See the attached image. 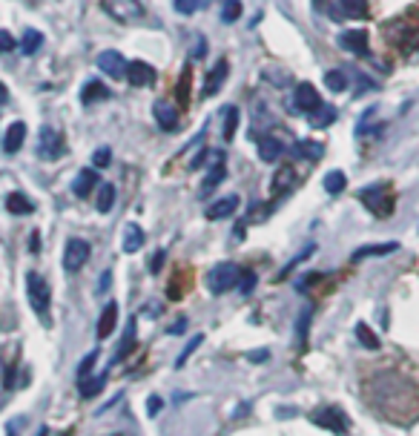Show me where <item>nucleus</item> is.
Instances as JSON below:
<instances>
[{
  "label": "nucleus",
  "instance_id": "f257e3e1",
  "mask_svg": "<svg viewBox=\"0 0 419 436\" xmlns=\"http://www.w3.org/2000/svg\"><path fill=\"white\" fill-rule=\"evenodd\" d=\"M359 201H362L376 218H388V216H394V209H396L394 190H391L388 184H374V187L359 190Z\"/></svg>",
  "mask_w": 419,
  "mask_h": 436
},
{
  "label": "nucleus",
  "instance_id": "f03ea898",
  "mask_svg": "<svg viewBox=\"0 0 419 436\" xmlns=\"http://www.w3.org/2000/svg\"><path fill=\"white\" fill-rule=\"evenodd\" d=\"M101 9L112 21L126 23V26L141 23L144 18H147V9H144L141 0H101Z\"/></svg>",
  "mask_w": 419,
  "mask_h": 436
},
{
  "label": "nucleus",
  "instance_id": "7ed1b4c3",
  "mask_svg": "<svg viewBox=\"0 0 419 436\" xmlns=\"http://www.w3.org/2000/svg\"><path fill=\"white\" fill-rule=\"evenodd\" d=\"M26 296H29V304H32V310H35L41 316V321L46 325V310H49V304H52V293H49V284L43 282V276H38L35 270L26 273Z\"/></svg>",
  "mask_w": 419,
  "mask_h": 436
},
{
  "label": "nucleus",
  "instance_id": "20e7f679",
  "mask_svg": "<svg viewBox=\"0 0 419 436\" xmlns=\"http://www.w3.org/2000/svg\"><path fill=\"white\" fill-rule=\"evenodd\" d=\"M238 276H241V270H238L236 264H230V262L216 264L213 270L207 273V287H210V293H213V296H224L227 290L238 287Z\"/></svg>",
  "mask_w": 419,
  "mask_h": 436
},
{
  "label": "nucleus",
  "instance_id": "39448f33",
  "mask_svg": "<svg viewBox=\"0 0 419 436\" xmlns=\"http://www.w3.org/2000/svg\"><path fill=\"white\" fill-rule=\"evenodd\" d=\"M310 422L319 425V428H325V431H333V433H348L350 431V416L342 411V408H336V405H321L310 413Z\"/></svg>",
  "mask_w": 419,
  "mask_h": 436
},
{
  "label": "nucleus",
  "instance_id": "423d86ee",
  "mask_svg": "<svg viewBox=\"0 0 419 436\" xmlns=\"http://www.w3.org/2000/svg\"><path fill=\"white\" fill-rule=\"evenodd\" d=\"M38 155L43 161H55L63 155V138L55 126H43L41 129V144H38Z\"/></svg>",
  "mask_w": 419,
  "mask_h": 436
},
{
  "label": "nucleus",
  "instance_id": "0eeeda50",
  "mask_svg": "<svg viewBox=\"0 0 419 436\" xmlns=\"http://www.w3.org/2000/svg\"><path fill=\"white\" fill-rule=\"evenodd\" d=\"M87 258H89V241L69 238L67 250H63V267H67L69 273H75V270H80L87 264Z\"/></svg>",
  "mask_w": 419,
  "mask_h": 436
},
{
  "label": "nucleus",
  "instance_id": "6e6552de",
  "mask_svg": "<svg viewBox=\"0 0 419 436\" xmlns=\"http://www.w3.org/2000/svg\"><path fill=\"white\" fill-rule=\"evenodd\" d=\"M126 67L130 63H126V58L118 49H106L98 55V69L106 72L109 78H126Z\"/></svg>",
  "mask_w": 419,
  "mask_h": 436
},
{
  "label": "nucleus",
  "instance_id": "1a4fd4ad",
  "mask_svg": "<svg viewBox=\"0 0 419 436\" xmlns=\"http://www.w3.org/2000/svg\"><path fill=\"white\" fill-rule=\"evenodd\" d=\"M126 80H130L133 87H152L155 84V69L150 67L147 60H133L130 67H126Z\"/></svg>",
  "mask_w": 419,
  "mask_h": 436
},
{
  "label": "nucleus",
  "instance_id": "9d476101",
  "mask_svg": "<svg viewBox=\"0 0 419 436\" xmlns=\"http://www.w3.org/2000/svg\"><path fill=\"white\" fill-rule=\"evenodd\" d=\"M152 115H155L158 126L167 129V133H175V129H179V109H175V104H170V101H155V104H152Z\"/></svg>",
  "mask_w": 419,
  "mask_h": 436
},
{
  "label": "nucleus",
  "instance_id": "9b49d317",
  "mask_svg": "<svg viewBox=\"0 0 419 436\" xmlns=\"http://www.w3.org/2000/svg\"><path fill=\"white\" fill-rule=\"evenodd\" d=\"M238 204H241V198L236 196H224V198H218V201H213L207 209H204V216L210 218V221H221V218H230L236 209H238Z\"/></svg>",
  "mask_w": 419,
  "mask_h": 436
},
{
  "label": "nucleus",
  "instance_id": "f8f14e48",
  "mask_svg": "<svg viewBox=\"0 0 419 436\" xmlns=\"http://www.w3.org/2000/svg\"><path fill=\"white\" fill-rule=\"evenodd\" d=\"M207 158H210V175H207L204 184H201V196H207L210 190H216V187L224 181V175H227V170H224V155H221V152H210Z\"/></svg>",
  "mask_w": 419,
  "mask_h": 436
},
{
  "label": "nucleus",
  "instance_id": "ddd939ff",
  "mask_svg": "<svg viewBox=\"0 0 419 436\" xmlns=\"http://www.w3.org/2000/svg\"><path fill=\"white\" fill-rule=\"evenodd\" d=\"M321 104V98H319V92H316V87L313 84H302L296 87V112H304V115H310V112L316 109Z\"/></svg>",
  "mask_w": 419,
  "mask_h": 436
},
{
  "label": "nucleus",
  "instance_id": "4468645a",
  "mask_svg": "<svg viewBox=\"0 0 419 436\" xmlns=\"http://www.w3.org/2000/svg\"><path fill=\"white\" fill-rule=\"evenodd\" d=\"M339 46L342 49H348V52H353V55H359V58H365L367 55V32H362V29H350V32H345V35L339 38Z\"/></svg>",
  "mask_w": 419,
  "mask_h": 436
},
{
  "label": "nucleus",
  "instance_id": "2eb2a0df",
  "mask_svg": "<svg viewBox=\"0 0 419 436\" xmlns=\"http://www.w3.org/2000/svg\"><path fill=\"white\" fill-rule=\"evenodd\" d=\"M227 72H230V63L227 60H218L216 67H213V72L207 75V84H204V98H213V95H218L221 92V87H224V80H227Z\"/></svg>",
  "mask_w": 419,
  "mask_h": 436
},
{
  "label": "nucleus",
  "instance_id": "dca6fc26",
  "mask_svg": "<svg viewBox=\"0 0 419 436\" xmlns=\"http://www.w3.org/2000/svg\"><path fill=\"white\" fill-rule=\"evenodd\" d=\"M23 141H26V124H23V121L9 124V129L3 133V152H6V155H14V152L23 147Z\"/></svg>",
  "mask_w": 419,
  "mask_h": 436
},
{
  "label": "nucleus",
  "instance_id": "f3484780",
  "mask_svg": "<svg viewBox=\"0 0 419 436\" xmlns=\"http://www.w3.org/2000/svg\"><path fill=\"white\" fill-rule=\"evenodd\" d=\"M284 155V144L273 135H259V158L264 164H276V161Z\"/></svg>",
  "mask_w": 419,
  "mask_h": 436
},
{
  "label": "nucleus",
  "instance_id": "a211bd4d",
  "mask_svg": "<svg viewBox=\"0 0 419 436\" xmlns=\"http://www.w3.org/2000/svg\"><path fill=\"white\" fill-rule=\"evenodd\" d=\"M336 106L333 104H319L310 115H308V124L313 126V129H328V126H333V121H336Z\"/></svg>",
  "mask_w": 419,
  "mask_h": 436
},
{
  "label": "nucleus",
  "instance_id": "6ab92c4d",
  "mask_svg": "<svg viewBox=\"0 0 419 436\" xmlns=\"http://www.w3.org/2000/svg\"><path fill=\"white\" fill-rule=\"evenodd\" d=\"M299 184V172L293 167H282L276 172V179H273V196H284Z\"/></svg>",
  "mask_w": 419,
  "mask_h": 436
},
{
  "label": "nucleus",
  "instance_id": "aec40b11",
  "mask_svg": "<svg viewBox=\"0 0 419 436\" xmlns=\"http://www.w3.org/2000/svg\"><path fill=\"white\" fill-rule=\"evenodd\" d=\"M115 325H118V301H109L98 319V339H109Z\"/></svg>",
  "mask_w": 419,
  "mask_h": 436
},
{
  "label": "nucleus",
  "instance_id": "412c9836",
  "mask_svg": "<svg viewBox=\"0 0 419 436\" xmlns=\"http://www.w3.org/2000/svg\"><path fill=\"white\" fill-rule=\"evenodd\" d=\"M95 181H98V172H95V170H80L75 175V181H72V192L78 198H87L89 192L95 190Z\"/></svg>",
  "mask_w": 419,
  "mask_h": 436
},
{
  "label": "nucleus",
  "instance_id": "4be33fe9",
  "mask_svg": "<svg viewBox=\"0 0 419 436\" xmlns=\"http://www.w3.org/2000/svg\"><path fill=\"white\" fill-rule=\"evenodd\" d=\"M133 347H135V319L126 321V328H124V339H121V345H118V350H115V359H112V365L124 362V359L133 353Z\"/></svg>",
  "mask_w": 419,
  "mask_h": 436
},
{
  "label": "nucleus",
  "instance_id": "5701e85b",
  "mask_svg": "<svg viewBox=\"0 0 419 436\" xmlns=\"http://www.w3.org/2000/svg\"><path fill=\"white\" fill-rule=\"evenodd\" d=\"M104 98H109V89L101 84V80H89V84L80 89V104H87V106L98 104V101H104Z\"/></svg>",
  "mask_w": 419,
  "mask_h": 436
},
{
  "label": "nucleus",
  "instance_id": "b1692460",
  "mask_svg": "<svg viewBox=\"0 0 419 436\" xmlns=\"http://www.w3.org/2000/svg\"><path fill=\"white\" fill-rule=\"evenodd\" d=\"M144 230L138 227V224H126L124 227V253H138L144 247Z\"/></svg>",
  "mask_w": 419,
  "mask_h": 436
},
{
  "label": "nucleus",
  "instance_id": "393cba45",
  "mask_svg": "<svg viewBox=\"0 0 419 436\" xmlns=\"http://www.w3.org/2000/svg\"><path fill=\"white\" fill-rule=\"evenodd\" d=\"M104 385H106V376H95V374H89L87 379H80V382H78V391H80V396H84V399H95V396L104 391Z\"/></svg>",
  "mask_w": 419,
  "mask_h": 436
},
{
  "label": "nucleus",
  "instance_id": "a878e982",
  "mask_svg": "<svg viewBox=\"0 0 419 436\" xmlns=\"http://www.w3.org/2000/svg\"><path fill=\"white\" fill-rule=\"evenodd\" d=\"M399 244L396 241H388V244H367V247H359L353 253V262H362V258H370V255H388V253H396Z\"/></svg>",
  "mask_w": 419,
  "mask_h": 436
},
{
  "label": "nucleus",
  "instance_id": "bb28decb",
  "mask_svg": "<svg viewBox=\"0 0 419 436\" xmlns=\"http://www.w3.org/2000/svg\"><path fill=\"white\" fill-rule=\"evenodd\" d=\"M6 209L12 216H26V213L35 209V204H32L23 192H12V196H6Z\"/></svg>",
  "mask_w": 419,
  "mask_h": 436
},
{
  "label": "nucleus",
  "instance_id": "cd10ccee",
  "mask_svg": "<svg viewBox=\"0 0 419 436\" xmlns=\"http://www.w3.org/2000/svg\"><path fill=\"white\" fill-rule=\"evenodd\" d=\"M296 155H299V158L319 161L321 155H325V144H319V141H299V144H296Z\"/></svg>",
  "mask_w": 419,
  "mask_h": 436
},
{
  "label": "nucleus",
  "instance_id": "c85d7f7f",
  "mask_svg": "<svg viewBox=\"0 0 419 436\" xmlns=\"http://www.w3.org/2000/svg\"><path fill=\"white\" fill-rule=\"evenodd\" d=\"M345 187H348L345 172H339V170L325 172V192H328V196H339V192H342Z\"/></svg>",
  "mask_w": 419,
  "mask_h": 436
},
{
  "label": "nucleus",
  "instance_id": "c756f323",
  "mask_svg": "<svg viewBox=\"0 0 419 436\" xmlns=\"http://www.w3.org/2000/svg\"><path fill=\"white\" fill-rule=\"evenodd\" d=\"M112 204H115V187H112V184H101L98 187V196H95V207H98V213H109Z\"/></svg>",
  "mask_w": 419,
  "mask_h": 436
},
{
  "label": "nucleus",
  "instance_id": "7c9ffc66",
  "mask_svg": "<svg viewBox=\"0 0 419 436\" xmlns=\"http://www.w3.org/2000/svg\"><path fill=\"white\" fill-rule=\"evenodd\" d=\"M41 46H43V35H41V32H38V29H26V32H23V41H21L23 55H35Z\"/></svg>",
  "mask_w": 419,
  "mask_h": 436
},
{
  "label": "nucleus",
  "instance_id": "2f4dec72",
  "mask_svg": "<svg viewBox=\"0 0 419 436\" xmlns=\"http://www.w3.org/2000/svg\"><path fill=\"white\" fill-rule=\"evenodd\" d=\"M348 75L345 72H339V69H330V72H325V87L330 89V92H345L348 89Z\"/></svg>",
  "mask_w": 419,
  "mask_h": 436
},
{
  "label": "nucleus",
  "instance_id": "473e14b6",
  "mask_svg": "<svg viewBox=\"0 0 419 436\" xmlns=\"http://www.w3.org/2000/svg\"><path fill=\"white\" fill-rule=\"evenodd\" d=\"M339 3L348 18H367V0H339Z\"/></svg>",
  "mask_w": 419,
  "mask_h": 436
},
{
  "label": "nucleus",
  "instance_id": "72a5a7b5",
  "mask_svg": "<svg viewBox=\"0 0 419 436\" xmlns=\"http://www.w3.org/2000/svg\"><path fill=\"white\" fill-rule=\"evenodd\" d=\"M356 339H359V342H362L365 347H370V350H376V347H379V336H376L374 330H370V328L365 325V321H359V325H356Z\"/></svg>",
  "mask_w": 419,
  "mask_h": 436
},
{
  "label": "nucleus",
  "instance_id": "f704fd0d",
  "mask_svg": "<svg viewBox=\"0 0 419 436\" xmlns=\"http://www.w3.org/2000/svg\"><path fill=\"white\" fill-rule=\"evenodd\" d=\"M313 6H316L321 14H328L330 21H336V23H339V21L345 18V12H339V9H336V6L330 3V0H313Z\"/></svg>",
  "mask_w": 419,
  "mask_h": 436
},
{
  "label": "nucleus",
  "instance_id": "c9c22d12",
  "mask_svg": "<svg viewBox=\"0 0 419 436\" xmlns=\"http://www.w3.org/2000/svg\"><path fill=\"white\" fill-rule=\"evenodd\" d=\"M98 356H101V353H98V350H92V353H87V356H84V362H80V365H78V382H80V379H87V376L92 374V367H95V362H98Z\"/></svg>",
  "mask_w": 419,
  "mask_h": 436
},
{
  "label": "nucleus",
  "instance_id": "e433bc0d",
  "mask_svg": "<svg viewBox=\"0 0 419 436\" xmlns=\"http://www.w3.org/2000/svg\"><path fill=\"white\" fill-rule=\"evenodd\" d=\"M241 18V3L238 0H227L224 3V9H221V21L224 23H233V21H238Z\"/></svg>",
  "mask_w": 419,
  "mask_h": 436
},
{
  "label": "nucleus",
  "instance_id": "4c0bfd02",
  "mask_svg": "<svg viewBox=\"0 0 419 436\" xmlns=\"http://www.w3.org/2000/svg\"><path fill=\"white\" fill-rule=\"evenodd\" d=\"M256 282H259V279H256V273H253V270H241V276H238V290L247 296V293H253Z\"/></svg>",
  "mask_w": 419,
  "mask_h": 436
},
{
  "label": "nucleus",
  "instance_id": "58836bf2",
  "mask_svg": "<svg viewBox=\"0 0 419 436\" xmlns=\"http://www.w3.org/2000/svg\"><path fill=\"white\" fill-rule=\"evenodd\" d=\"M236 126H238V109L230 106V109H227V124H224V141H233Z\"/></svg>",
  "mask_w": 419,
  "mask_h": 436
},
{
  "label": "nucleus",
  "instance_id": "ea45409f",
  "mask_svg": "<svg viewBox=\"0 0 419 436\" xmlns=\"http://www.w3.org/2000/svg\"><path fill=\"white\" fill-rule=\"evenodd\" d=\"M201 342H204V336H192V339H190V345H187V347L181 350V356L175 359V367H184V362H187V359L192 356V350H196V347H199Z\"/></svg>",
  "mask_w": 419,
  "mask_h": 436
},
{
  "label": "nucleus",
  "instance_id": "a19ab883",
  "mask_svg": "<svg viewBox=\"0 0 419 436\" xmlns=\"http://www.w3.org/2000/svg\"><path fill=\"white\" fill-rule=\"evenodd\" d=\"M172 6L179 14H196L199 6H201V0H172Z\"/></svg>",
  "mask_w": 419,
  "mask_h": 436
},
{
  "label": "nucleus",
  "instance_id": "79ce46f5",
  "mask_svg": "<svg viewBox=\"0 0 419 436\" xmlns=\"http://www.w3.org/2000/svg\"><path fill=\"white\" fill-rule=\"evenodd\" d=\"M310 308H304V313L299 316V345L308 342V328H310Z\"/></svg>",
  "mask_w": 419,
  "mask_h": 436
},
{
  "label": "nucleus",
  "instance_id": "37998d69",
  "mask_svg": "<svg viewBox=\"0 0 419 436\" xmlns=\"http://www.w3.org/2000/svg\"><path fill=\"white\" fill-rule=\"evenodd\" d=\"M112 161V152H109V147H101V150H95V155H92V164H95V170H104L106 164Z\"/></svg>",
  "mask_w": 419,
  "mask_h": 436
},
{
  "label": "nucleus",
  "instance_id": "c03bdc74",
  "mask_svg": "<svg viewBox=\"0 0 419 436\" xmlns=\"http://www.w3.org/2000/svg\"><path fill=\"white\" fill-rule=\"evenodd\" d=\"M187 98H190V69H184L181 80H179V101L187 104Z\"/></svg>",
  "mask_w": 419,
  "mask_h": 436
},
{
  "label": "nucleus",
  "instance_id": "a18cd8bd",
  "mask_svg": "<svg viewBox=\"0 0 419 436\" xmlns=\"http://www.w3.org/2000/svg\"><path fill=\"white\" fill-rule=\"evenodd\" d=\"M164 258H167V253H164V250H158V253L150 258V273H161V264H164Z\"/></svg>",
  "mask_w": 419,
  "mask_h": 436
},
{
  "label": "nucleus",
  "instance_id": "49530a36",
  "mask_svg": "<svg viewBox=\"0 0 419 436\" xmlns=\"http://www.w3.org/2000/svg\"><path fill=\"white\" fill-rule=\"evenodd\" d=\"M14 49V38L9 32H0V52H12Z\"/></svg>",
  "mask_w": 419,
  "mask_h": 436
},
{
  "label": "nucleus",
  "instance_id": "de8ad7c7",
  "mask_svg": "<svg viewBox=\"0 0 419 436\" xmlns=\"http://www.w3.org/2000/svg\"><path fill=\"white\" fill-rule=\"evenodd\" d=\"M187 330V319H179V321H175V325L170 328V336H181Z\"/></svg>",
  "mask_w": 419,
  "mask_h": 436
},
{
  "label": "nucleus",
  "instance_id": "09e8293b",
  "mask_svg": "<svg viewBox=\"0 0 419 436\" xmlns=\"http://www.w3.org/2000/svg\"><path fill=\"white\" fill-rule=\"evenodd\" d=\"M109 282H112V273H104L101 282H98V290H101V293H106V290H109Z\"/></svg>",
  "mask_w": 419,
  "mask_h": 436
},
{
  "label": "nucleus",
  "instance_id": "8fccbe9b",
  "mask_svg": "<svg viewBox=\"0 0 419 436\" xmlns=\"http://www.w3.org/2000/svg\"><path fill=\"white\" fill-rule=\"evenodd\" d=\"M147 408H150V413L155 416V413L161 411V399H158V396H150V405H147Z\"/></svg>",
  "mask_w": 419,
  "mask_h": 436
},
{
  "label": "nucleus",
  "instance_id": "3c124183",
  "mask_svg": "<svg viewBox=\"0 0 419 436\" xmlns=\"http://www.w3.org/2000/svg\"><path fill=\"white\" fill-rule=\"evenodd\" d=\"M267 359V350H253L250 353V362H264Z\"/></svg>",
  "mask_w": 419,
  "mask_h": 436
},
{
  "label": "nucleus",
  "instance_id": "603ef678",
  "mask_svg": "<svg viewBox=\"0 0 419 436\" xmlns=\"http://www.w3.org/2000/svg\"><path fill=\"white\" fill-rule=\"evenodd\" d=\"M9 101V89L3 87V84H0V104H6Z\"/></svg>",
  "mask_w": 419,
  "mask_h": 436
},
{
  "label": "nucleus",
  "instance_id": "864d4df0",
  "mask_svg": "<svg viewBox=\"0 0 419 436\" xmlns=\"http://www.w3.org/2000/svg\"><path fill=\"white\" fill-rule=\"evenodd\" d=\"M38 247H41L38 244V233H32V253H38Z\"/></svg>",
  "mask_w": 419,
  "mask_h": 436
},
{
  "label": "nucleus",
  "instance_id": "5fc2aeb1",
  "mask_svg": "<svg viewBox=\"0 0 419 436\" xmlns=\"http://www.w3.org/2000/svg\"><path fill=\"white\" fill-rule=\"evenodd\" d=\"M38 436H46V431H38Z\"/></svg>",
  "mask_w": 419,
  "mask_h": 436
},
{
  "label": "nucleus",
  "instance_id": "6e6d98bb",
  "mask_svg": "<svg viewBox=\"0 0 419 436\" xmlns=\"http://www.w3.org/2000/svg\"><path fill=\"white\" fill-rule=\"evenodd\" d=\"M60 436H72V433H60Z\"/></svg>",
  "mask_w": 419,
  "mask_h": 436
}]
</instances>
